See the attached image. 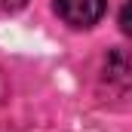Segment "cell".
<instances>
[{"mask_svg":"<svg viewBox=\"0 0 132 132\" xmlns=\"http://www.w3.org/2000/svg\"><path fill=\"white\" fill-rule=\"evenodd\" d=\"M55 12L71 28H92L104 15V0H55Z\"/></svg>","mask_w":132,"mask_h":132,"instance_id":"cell-1","label":"cell"},{"mask_svg":"<svg viewBox=\"0 0 132 132\" xmlns=\"http://www.w3.org/2000/svg\"><path fill=\"white\" fill-rule=\"evenodd\" d=\"M28 0H0V9L3 12H15V9H22Z\"/></svg>","mask_w":132,"mask_h":132,"instance_id":"cell-2","label":"cell"}]
</instances>
